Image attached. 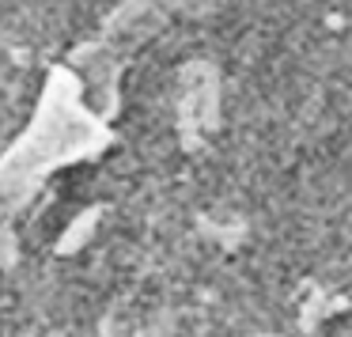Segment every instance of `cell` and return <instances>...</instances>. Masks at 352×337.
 I'll use <instances>...</instances> for the list:
<instances>
[]
</instances>
